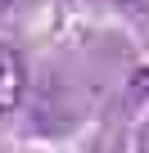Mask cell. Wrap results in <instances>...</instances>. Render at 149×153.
I'll use <instances>...</instances> for the list:
<instances>
[{
	"label": "cell",
	"mask_w": 149,
	"mask_h": 153,
	"mask_svg": "<svg viewBox=\"0 0 149 153\" xmlns=\"http://www.w3.org/2000/svg\"><path fill=\"white\" fill-rule=\"evenodd\" d=\"M27 95V59L14 45H0V113H14Z\"/></svg>",
	"instance_id": "1"
},
{
	"label": "cell",
	"mask_w": 149,
	"mask_h": 153,
	"mask_svg": "<svg viewBox=\"0 0 149 153\" xmlns=\"http://www.w3.org/2000/svg\"><path fill=\"white\" fill-rule=\"evenodd\" d=\"M131 90H136L140 99H149V68H140V72H136V81H131Z\"/></svg>",
	"instance_id": "2"
},
{
	"label": "cell",
	"mask_w": 149,
	"mask_h": 153,
	"mask_svg": "<svg viewBox=\"0 0 149 153\" xmlns=\"http://www.w3.org/2000/svg\"><path fill=\"white\" fill-rule=\"evenodd\" d=\"M122 5H131V9H149V0H122Z\"/></svg>",
	"instance_id": "3"
}]
</instances>
